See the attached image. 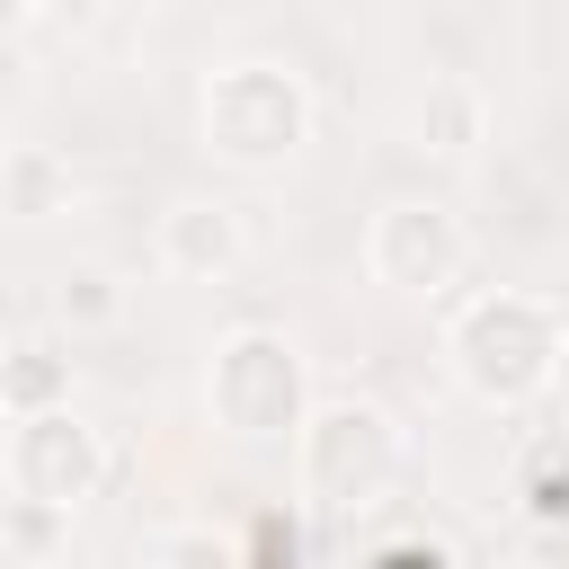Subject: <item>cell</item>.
Listing matches in <instances>:
<instances>
[{"mask_svg": "<svg viewBox=\"0 0 569 569\" xmlns=\"http://www.w3.org/2000/svg\"><path fill=\"white\" fill-rule=\"evenodd\" d=\"M365 276L382 293H409V302H445L462 276H471V231L453 204L436 196H391L373 204L365 222Z\"/></svg>", "mask_w": 569, "mask_h": 569, "instance_id": "5", "label": "cell"}, {"mask_svg": "<svg viewBox=\"0 0 569 569\" xmlns=\"http://www.w3.org/2000/svg\"><path fill=\"white\" fill-rule=\"evenodd\" d=\"M249 551H258V560H276V551L293 560V551H302V533H293V516H258V525H249Z\"/></svg>", "mask_w": 569, "mask_h": 569, "instance_id": "16", "label": "cell"}, {"mask_svg": "<svg viewBox=\"0 0 569 569\" xmlns=\"http://www.w3.org/2000/svg\"><path fill=\"white\" fill-rule=\"evenodd\" d=\"M569 365V320L551 293L525 284H489L462 293L445 320V373L480 400V409H533Z\"/></svg>", "mask_w": 569, "mask_h": 569, "instance_id": "1", "label": "cell"}, {"mask_svg": "<svg viewBox=\"0 0 569 569\" xmlns=\"http://www.w3.org/2000/svg\"><path fill=\"white\" fill-rule=\"evenodd\" d=\"M53 320H62L71 338L116 329V320H124V284H116L107 267H62V276H53Z\"/></svg>", "mask_w": 569, "mask_h": 569, "instance_id": "11", "label": "cell"}, {"mask_svg": "<svg viewBox=\"0 0 569 569\" xmlns=\"http://www.w3.org/2000/svg\"><path fill=\"white\" fill-rule=\"evenodd\" d=\"M311 124H320V107H311L302 71H284L267 53L213 62L204 89H196V133L222 169H284L311 142Z\"/></svg>", "mask_w": 569, "mask_h": 569, "instance_id": "3", "label": "cell"}, {"mask_svg": "<svg viewBox=\"0 0 569 569\" xmlns=\"http://www.w3.org/2000/svg\"><path fill=\"white\" fill-rule=\"evenodd\" d=\"M80 204V178L53 142H0V213L9 222H53Z\"/></svg>", "mask_w": 569, "mask_h": 569, "instance_id": "9", "label": "cell"}, {"mask_svg": "<svg viewBox=\"0 0 569 569\" xmlns=\"http://www.w3.org/2000/svg\"><path fill=\"white\" fill-rule=\"evenodd\" d=\"M151 258H160L178 284H231L240 258H249V222H240V204H222V196H169L160 222H151Z\"/></svg>", "mask_w": 569, "mask_h": 569, "instance_id": "7", "label": "cell"}, {"mask_svg": "<svg viewBox=\"0 0 569 569\" xmlns=\"http://www.w3.org/2000/svg\"><path fill=\"white\" fill-rule=\"evenodd\" d=\"M204 409H213V427L240 436V445H293V427H302V409H311V365H302V347H293L284 329H267V320L222 329L213 356H204Z\"/></svg>", "mask_w": 569, "mask_h": 569, "instance_id": "4", "label": "cell"}, {"mask_svg": "<svg viewBox=\"0 0 569 569\" xmlns=\"http://www.w3.org/2000/svg\"><path fill=\"white\" fill-rule=\"evenodd\" d=\"M71 400V347L62 338H9L0 347V409L27 418V409H62Z\"/></svg>", "mask_w": 569, "mask_h": 569, "instance_id": "10", "label": "cell"}, {"mask_svg": "<svg viewBox=\"0 0 569 569\" xmlns=\"http://www.w3.org/2000/svg\"><path fill=\"white\" fill-rule=\"evenodd\" d=\"M356 551H373V560H453L445 533H356Z\"/></svg>", "mask_w": 569, "mask_h": 569, "instance_id": "15", "label": "cell"}, {"mask_svg": "<svg viewBox=\"0 0 569 569\" xmlns=\"http://www.w3.org/2000/svg\"><path fill=\"white\" fill-rule=\"evenodd\" d=\"M409 133H418L427 160L471 169L480 142H489V98H480V80H471V71H436V80L418 89V107H409Z\"/></svg>", "mask_w": 569, "mask_h": 569, "instance_id": "8", "label": "cell"}, {"mask_svg": "<svg viewBox=\"0 0 569 569\" xmlns=\"http://www.w3.org/2000/svg\"><path fill=\"white\" fill-rule=\"evenodd\" d=\"M133 560H222V542L204 525H160V533H133Z\"/></svg>", "mask_w": 569, "mask_h": 569, "instance_id": "14", "label": "cell"}, {"mask_svg": "<svg viewBox=\"0 0 569 569\" xmlns=\"http://www.w3.org/2000/svg\"><path fill=\"white\" fill-rule=\"evenodd\" d=\"M516 507L533 516V525H569V445H533L525 453V471H516Z\"/></svg>", "mask_w": 569, "mask_h": 569, "instance_id": "13", "label": "cell"}, {"mask_svg": "<svg viewBox=\"0 0 569 569\" xmlns=\"http://www.w3.org/2000/svg\"><path fill=\"white\" fill-rule=\"evenodd\" d=\"M0 551L9 560H62L71 551V507H44V498H0Z\"/></svg>", "mask_w": 569, "mask_h": 569, "instance_id": "12", "label": "cell"}, {"mask_svg": "<svg viewBox=\"0 0 569 569\" xmlns=\"http://www.w3.org/2000/svg\"><path fill=\"white\" fill-rule=\"evenodd\" d=\"M0 489L80 516V507L107 489V436H98L71 400H62V409H27V418H9V436H0Z\"/></svg>", "mask_w": 569, "mask_h": 569, "instance_id": "6", "label": "cell"}, {"mask_svg": "<svg viewBox=\"0 0 569 569\" xmlns=\"http://www.w3.org/2000/svg\"><path fill=\"white\" fill-rule=\"evenodd\" d=\"M36 9H44V0H0V53H9V44L36 27Z\"/></svg>", "mask_w": 569, "mask_h": 569, "instance_id": "17", "label": "cell"}, {"mask_svg": "<svg viewBox=\"0 0 569 569\" xmlns=\"http://www.w3.org/2000/svg\"><path fill=\"white\" fill-rule=\"evenodd\" d=\"M409 471V436L382 400L365 391H329L302 409L293 427V498L311 516H373Z\"/></svg>", "mask_w": 569, "mask_h": 569, "instance_id": "2", "label": "cell"}]
</instances>
